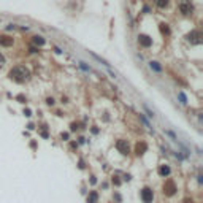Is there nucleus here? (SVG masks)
<instances>
[{"label":"nucleus","instance_id":"9","mask_svg":"<svg viewBox=\"0 0 203 203\" xmlns=\"http://www.w3.org/2000/svg\"><path fill=\"white\" fill-rule=\"evenodd\" d=\"M200 37H202V35H200V32H192V33H189V35H187V40H189V41H194V43H200L202 40H200Z\"/></svg>","mask_w":203,"mask_h":203},{"label":"nucleus","instance_id":"5","mask_svg":"<svg viewBox=\"0 0 203 203\" xmlns=\"http://www.w3.org/2000/svg\"><path fill=\"white\" fill-rule=\"evenodd\" d=\"M116 148H118V151L121 152V154L127 155L128 152H130V148H128V143L126 141V140H119L118 143H116Z\"/></svg>","mask_w":203,"mask_h":203},{"label":"nucleus","instance_id":"15","mask_svg":"<svg viewBox=\"0 0 203 203\" xmlns=\"http://www.w3.org/2000/svg\"><path fill=\"white\" fill-rule=\"evenodd\" d=\"M178 97H179V100H181V103H182V105H186V103H187V99H186L184 92H178Z\"/></svg>","mask_w":203,"mask_h":203},{"label":"nucleus","instance_id":"13","mask_svg":"<svg viewBox=\"0 0 203 203\" xmlns=\"http://www.w3.org/2000/svg\"><path fill=\"white\" fill-rule=\"evenodd\" d=\"M33 43H35V45H38V46H43V45H45V38H43V37H35Z\"/></svg>","mask_w":203,"mask_h":203},{"label":"nucleus","instance_id":"16","mask_svg":"<svg viewBox=\"0 0 203 203\" xmlns=\"http://www.w3.org/2000/svg\"><path fill=\"white\" fill-rule=\"evenodd\" d=\"M160 29H162V32L165 33V35H168V33H170V29H168V27H167L165 24H162V27H160Z\"/></svg>","mask_w":203,"mask_h":203},{"label":"nucleus","instance_id":"12","mask_svg":"<svg viewBox=\"0 0 203 203\" xmlns=\"http://www.w3.org/2000/svg\"><path fill=\"white\" fill-rule=\"evenodd\" d=\"M149 67H151L152 70H154V72H157V73H160V72H162V67L159 65V62H151V64H149Z\"/></svg>","mask_w":203,"mask_h":203},{"label":"nucleus","instance_id":"21","mask_svg":"<svg viewBox=\"0 0 203 203\" xmlns=\"http://www.w3.org/2000/svg\"><path fill=\"white\" fill-rule=\"evenodd\" d=\"M184 203H194V200H192V198H186Z\"/></svg>","mask_w":203,"mask_h":203},{"label":"nucleus","instance_id":"14","mask_svg":"<svg viewBox=\"0 0 203 203\" xmlns=\"http://www.w3.org/2000/svg\"><path fill=\"white\" fill-rule=\"evenodd\" d=\"M168 5V0H157V6L159 8H165Z\"/></svg>","mask_w":203,"mask_h":203},{"label":"nucleus","instance_id":"19","mask_svg":"<svg viewBox=\"0 0 203 203\" xmlns=\"http://www.w3.org/2000/svg\"><path fill=\"white\" fill-rule=\"evenodd\" d=\"M8 30H11V29H16V24H8V27H6Z\"/></svg>","mask_w":203,"mask_h":203},{"label":"nucleus","instance_id":"4","mask_svg":"<svg viewBox=\"0 0 203 203\" xmlns=\"http://www.w3.org/2000/svg\"><path fill=\"white\" fill-rule=\"evenodd\" d=\"M179 10H181L182 14H190L194 8H192L189 0H181V2H179Z\"/></svg>","mask_w":203,"mask_h":203},{"label":"nucleus","instance_id":"11","mask_svg":"<svg viewBox=\"0 0 203 203\" xmlns=\"http://www.w3.org/2000/svg\"><path fill=\"white\" fill-rule=\"evenodd\" d=\"M97 198H99V195H97V192H91L87 197V203H97Z\"/></svg>","mask_w":203,"mask_h":203},{"label":"nucleus","instance_id":"1","mask_svg":"<svg viewBox=\"0 0 203 203\" xmlns=\"http://www.w3.org/2000/svg\"><path fill=\"white\" fill-rule=\"evenodd\" d=\"M29 70H27L26 67H14L13 70L10 72V78L11 79H14V81H18V83H22V81H26L27 78H29Z\"/></svg>","mask_w":203,"mask_h":203},{"label":"nucleus","instance_id":"2","mask_svg":"<svg viewBox=\"0 0 203 203\" xmlns=\"http://www.w3.org/2000/svg\"><path fill=\"white\" fill-rule=\"evenodd\" d=\"M175 192H176V184H175V181L173 179H167L165 184H163V194L171 197Z\"/></svg>","mask_w":203,"mask_h":203},{"label":"nucleus","instance_id":"8","mask_svg":"<svg viewBox=\"0 0 203 203\" xmlns=\"http://www.w3.org/2000/svg\"><path fill=\"white\" fill-rule=\"evenodd\" d=\"M146 149H148V144L146 143H138L136 144V148H135V151H136V155H143L144 152H146Z\"/></svg>","mask_w":203,"mask_h":203},{"label":"nucleus","instance_id":"20","mask_svg":"<svg viewBox=\"0 0 203 203\" xmlns=\"http://www.w3.org/2000/svg\"><path fill=\"white\" fill-rule=\"evenodd\" d=\"M2 64H5V57H3L2 54H0V65H2Z\"/></svg>","mask_w":203,"mask_h":203},{"label":"nucleus","instance_id":"3","mask_svg":"<svg viewBox=\"0 0 203 203\" xmlns=\"http://www.w3.org/2000/svg\"><path fill=\"white\" fill-rule=\"evenodd\" d=\"M141 200H143V203H152V200H154V192H152L151 187H143Z\"/></svg>","mask_w":203,"mask_h":203},{"label":"nucleus","instance_id":"18","mask_svg":"<svg viewBox=\"0 0 203 203\" xmlns=\"http://www.w3.org/2000/svg\"><path fill=\"white\" fill-rule=\"evenodd\" d=\"M113 184H116V186H119V184H121V181L118 179V176H114V178H113Z\"/></svg>","mask_w":203,"mask_h":203},{"label":"nucleus","instance_id":"7","mask_svg":"<svg viewBox=\"0 0 203 203\" xmlns=\"http://www.w3.org/2000/svg\"><path fill=\"white\" fill-rule=\"evenodd\" d=\"M0 45L5 46V48H10V46H13V38L6 37V35H0Z\"/></svg>","mask_w":203,"mask_h":203},{"label":"nucleus","instance_id":"6","mask_svg":"<svg viewBox=\"0 0 203 203\" xmlns=\"http://www.w3.org/2000/svg\"><path fill=\"white\" fill-rule=\"evenodd\" d=\"M138 43H140V46H143V48H149V46H152V38H149L148 35H140Z\"/></svg>","mask_w":203,"mask_h":203},{"label":"nucleus","instance_id":"17","mask_svg":"<svg viewBox=\"0 0 203 203\" xmlns=\"http://www.w3.org/2000/svg\"><path fill=\"white\" fill-rule=\"evenodd\" d=\"M144 110H146V113H148V116H149V118H154V113H152V111L149 110V108L146 106V105H144Z\"/></svg>","mask_w":203,"mask_h":203},{"label":"nucleus","instance_id":"10","mask_svg":"<svg viewBox=\"0 0 203 203\" xmlns=\"http://www.w3.org/2000/svg\"><path fill=\"white\" fill-rule=\"evenodd\" d=\"M159 175L163 176V178L168 176V175H170V167L168 165H160V167H159Z\"/></svg>","mask_w":203,"mask_h":203}]
</instances>
